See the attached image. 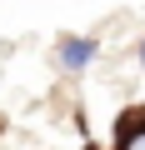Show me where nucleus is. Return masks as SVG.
<instances>
[{
  "mask_svg": "<svg viewBox=\"0 0 145 150\" xmlns=\"http://www.w3.org/2000/svg\"><path fill=\"white\" fill-rule=\"evenodd\" d=\"M90 60H95V40H80V35L60 40V65L65 70H85Z\"/></svg>",
  "mask_w": 145,
  "mask_h": 150,
  "instance_id": "obj_1",
  "label": "nucleus"
},
{
  "mask_svg": "<svg viewBox=\"0 0 145 150\" xmlns=\"http://www.w3.org/2000/svg\"><path fill=\"white\" fill-rule=\"evenodd\" d=\"M120 150H145V120L120 125Z\"/></svg>",
  "mask_w": 145,
  "mask_h": 150,
  "instance_id": "obj_2",
  "label": "nucleus"
},
{
  "mask_svg": "<svg viewBox=\"0 0 145 150\" xmlns=\"http://www.w3.org/2000/svg\"><path fill=\"white\" fill-rule=\"evenodd\" d=\"M140 65H145V45H140Z\"/></svg>",
  "mask_w": 145,
  "mask_h": 150,
  "instance_id": "obj_3",
  "label": "nucleus"
}]
</instances>
